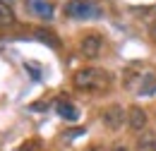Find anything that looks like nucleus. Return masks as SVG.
<instances>
[{
  "mask_svg": "<svg viewBox=\"0 0 156 151\" xmlns=\"http://www.w3.org/2000/svg\"><path fill=\"white\" fill-rule=\"evenodd\" d=\"M29 10L41 19H53V5L48 0H27Z\"/></svg>",
  "mask_w": 156,
  "mask_h": 151,
  "instance_id": "423d86ee",
  "label": "nucleus"
},
{
  "mask_svg": "<svg viewBox=\"0 0 156 151\" xmlns=\"http://www.w3.org/2000/svg\"><path fill=\"white\" fill-rule=\"evenodd\" d=\"M36 38L43 41V43H48L51 48H60V38L53 31H48V29H36Z\"/></svg>",
  "mask_w": 156,
  "mask_h": 151,
  "instance_id": "9d476101",
  "label": "nucleus"
},
{
  "mask_svg": "<svg viewBox=\"0 0 156 151\" xmlns=\"http://www.w3.org/2000/svg\"><path fill=\"white\" fill-rule=\"evenodd\" d=\"M10 24H15V10L0 0V26H10Z\"/></svg>",
  "mask_w": 156,
  "mask_h": 151,
  "instance_id": "1a4fd4ad",
  "label": "nucleus"
},
{
  "mask_svg": "<svg viewBox=\"0 0 156 151\" xmlns=\"http://www.w3.org/2000/svg\"><path fill=\"white\" fill-rule=\"evenodd\" d=\"M147 122H149V118L144 113V108H139V106H132L130 111H127V127L132 130V132H144L147 130Z\"/></svg>",
  "mask_w": 156,
  "mask_h": 151,
  "instance_id": "39448f33",
  "label": "nucleus"
},
{
  "mask_svg": "<svg viewBox=\"0 0 156 151\" xmlns=\"http://www.w3.org/2000/svg\"><path fill=\"white\" fill-rule=\"evenodd\" d=\"M65 15L72 19H96L103 12L94 0H67L65 2Z\"/></svg>",
  "mask_w": 156,
  "mask_h": 151,
  "instance_id": "f03ea898",
  "label": "nucleus"
},
{
  "mask_svg": "<svg viewBox=\"0 0 156 151\" xmlns=\"http://www.w3.org/2000/svg\"><path fill=\"white\" fill-rule=\"evenodd\" d=\"M111 151H130V149H125V146H120V144H115V146H113Z\"/></svg>",
  "mask_w": 156,
  "mask_h": 151,
  "instance_id": "f8f14e48",
  "label": "nucleus"
},
{
  "mask_svg": "<svg viewBox=\"0 0 156 151\" xmlns=\"http://www.w3.org/2000/svg\"><path fill=\"white\" fill-rule=\"evenodd\" d=\"M7 2H12V0H7Z\"/></svg>",
  "mask_w": 156,
  "mask_h": 151,
  "instance_id": "4468645a",
  "label": "nucleus"
},
{
  "mask_svg": "<svg viewBox=\"0 0 156 151\" xmlns=\"http://www.w3.org/2000/svg\"><path fill=\"white\" fill-rule=\"evenodd\" d=\"M79 53L87 58V60H96L103 53V38L98 34H89L79 41Z\"/></svg>",
  "mask_w": 156,
  "mask_h": 151,
  "instance_id": "7ed1b4c3",
  "label": "nucleus"
},
{
  "mask_svg": "<svg viewBox=\"0 0 156 151\" xmlns=\"http://www.w3.org/2000/svg\"><path fill=\"white\" fill-rule=\"evenodd\" d=\"M149 34H151V38H154V41H156V24H154V26H151V29H149Z\"/></svg>",
  "mask_w": 156,
  "mask_h": 151,
  "instance_id": "ddd939ff",
  "label": "nucleus"
},
{
  "mask_svg": "<svg viewBox=\"0 0 156 151\" xmlns=\"http://www.w3.org/2000/svg\"><path fill=\"white\" fill-rule=\"evenodd\" d=\"M58 113L65 118V120H77V111L72 108V103H67V101H60L58 103Z\"/></svg>",
  "mask_w": 156,
  "mask_h": 151,
  "instance_id": "9b49d317",
  "label": "nucleus"
},
{
  "mask_svg": "<svg viewBox=\"0 0 156 151\" xmlns=\"http://www.w3.org/2000/svg\"><path fill=\"white\" fill-rule=\"evenodd\" d=\"M125 122H127V113H125V108L120 103H113V106H108L103 111V125L108 130H120Z\"/></svg>",
  "mask_w": 156,
  "mask_h": 151,
  "instance_id": "20e7f679",
  "label": "nucleus"
},
{
  "mask_svg": "<svg viewBox=\"0 0 156 151\" xmlns=\"http://www.w3.org/2000/svg\"><path fill=\"white\" fill-rule=\"evenodd\" d=\"M72 84L79 91H103L111 86V75L101 67H82L72 75Z\"/></svg>",
  "mask_w": 156,
  "mask_h": 151,
  "instance_id": "f257e3e1",
  "label": "nucleus"
},
{
  "mask_svg": "<svg viewBox=\"0 0 156 151\" xmlns=\"http://www.w3.org/2000/svg\"><path fill=\"white\" fill-rule=\"evenodd\" d=\"M156 91V75L154 72H147V75L139 79V89H137V94L139 96H151Z\"/></svg>",
  "mask_w": 156,
  "mask_h": 151,
  "instance_id": "6e6552de",
  "label": "nucleus"
},
{
  "mask_svg": "<svg viewBox=\"0 0 156 151\" xmlns=\"http://www.w3.org/2000/svg\"><path fill=\"white\" fill-rule=\"evenodd\" d=\"M135 151H156V134L154 132H144L137 137V144H135Z\"/></svg>",
  "mask_w": 156,
  "mask_h": 151,
  "instance_id": "0eeeda50",
  "label": "nucleus"
}]
</instances>
